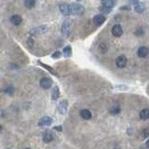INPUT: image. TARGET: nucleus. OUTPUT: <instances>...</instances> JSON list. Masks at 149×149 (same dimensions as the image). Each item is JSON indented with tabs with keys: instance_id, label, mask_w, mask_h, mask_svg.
<instances>
[{
	"instance_id": "6e6552de",
	"label": "nucleus",
	"mask_w": 149,
	"mask_h": 149,
	"mask_svg": "<svg viewBox=\"0 0 149 149\" xmlns=\"http://www.w3.org/2000/svg\"><path fill=\"white\" fill-rule=\"evenodd\" d=\"M59 9H60V11L62 12V14H64V16H68V15L71 14V12H70V6L67 5L66 3L60 4Z\"/></svg>"
},
{
	"instance_id": "473e14b6",
	"label": "nucleus",
	"mask_w": 149,
	"mask_h": 149,
	"mask_svg": "<svg viewBox=\"0 0 149 149\" xmlns=\"http://www.w3.org/2000/svg\"><path fill=\"white\" fill-rule=\"evenodd\" d=\"M140 149H144V148H140Z\"/></svg>"
},
{
	"instance_id": "20e7f679",
	"label": "nucleus",
	"mask_w": 149,
	"mask_h": 149,
	"mask_svg": "<svg viewBox=\"0 0 149 149\" xmlns=\"http://www.w3.org/2000/svg\"><path fill=\"white\" fill-rule=\"evenodd\" d=\"M127 62H128V60H127L126 56H124V55L119 56L116 60V64L119 68H124L125 66L127 65Z\"/></svg>"
},
{
	"instance_id": "72a5a7b5",
	"label": "nucleus",
	"mask_w": 149,
	"mask_h": 149,
	"mask_svg": "<svg viewBox=\"0 0 149 149\" xmlns=\"http://www.w3.org/2000/svg\"><path fill=\"white\" fill-rule=\"evenodd\" d=\"M25 149H29V148H25Z\"/></svg>"
},
{
	"instance_id": "c756f323",
	"label": "nucleus",
	"mask_w": 149,
	"mask_h": 149,
	"mask_svg": "<svg viewBox=\"0 0 149 149\" xmlns=\"http://www.w3.org/2000/svg\"><path fill=\"white\" fill-rule=\"evenodd\" d=\"M146 147H147V148H149V139L146 141Z\"/></svg>"
},
{
	"instance_id": "1a4fd4ad",
	"label": "nucleus",
	"mask_w": 149,
	"mask_h": 149,
	"mask_svg": "<svg viewBox=\"0 0 149 149\" xmlns=\"http://www.w3.org/2000/svg\"><path fill=\"white\" fill-rule=\"evenodd\" d=\"M105 20H106V19H105V17L104 16V15L98 14V15H96V16H94V18H93V23L96 26H101L105 22Z\"/></svg>"
},
{
	"instance_id": "9d476101",
	"label": "nucleus",
	"mask_w": 149,
	"mask_h": 149,
	"mask_svg": "<svg viewBox=\"0 0 149 149\" xmlns=\"http://www.w3.org/2000/svg\"><path fill=\"white\" fill-rule=\"evenodd\" d=\"M67 108H68V103L67 101H62L60 104H59V112H60L61 115H65L66 112H67Z\"/></svg>"
},
{
	"instance_id": "b1692460",
	"label": "nucleus",
	"mask_w": 149,
	"mask_h": 149,
	"mask_svg": "<svg viewBox=\"0 0 149 149\" xmlns=\"http://www.w3.org/2000/svg\"><path fill=\"white\" fill-rule=\"evenodd\" d=\"M5 92L7 94H9V95H12V94L14 93V88L12 87V86H9V87L5 89Z\"/></svg>"
},
{
	"instance_id": "f8f14e48",
	"label": "nucleus",
	"mask_w": 149,
	"mask_h": 149,
	"mask_svg": "<svg viewBox=\"0 0 149 149\" xmlns=\"http://www.w3.org/2000/svg\"><path fill=\"white\" fill-rule=\"evenodd\" d=\"M148 53H149V49L144 46L140 47L138 50H137V54H138V56L141 58H146L148 55Z\"/></svg>"
},
{
	"instance_id": "a878e982",
	"label": "nucleus",
	"mask_w": 149,
	"mask_h": 149,
	"mask_svg": "<svg viewBox=\"0 0 149 149\" xmlns=\"http://www.w3.org/2000/svg\"><path fill=\"white\" fill-rule=\"evenodd\" d=\"M61 55H62V53L60 52V51H56V52H54L53 54H52V58H60L61 57Z\"/></svg>"
},
{
	"instance_id": "0eeeda50",
	"label": "nucleus",
	"mask_w": 149,
	"mask_h": 149,
	"mask_svg": "<svg viewBox=\"0 0 149 149\" xmlns=\"http://www.w3.org/2000/svg\"><path fill=\"white\" fill-rule=\"evenodd\" d=\"M52 123V119L49 116H44L38 121V126L40 127H46V126H49L50 124Z\"/></svg>"
},
{
	"instance_id": "c85d7f7f",
	"label": "nucleus",
	"mask_w": 149,
	"mask_h": 149,
	"mask_svg": "<svg viewBox=\"0 0 149 149\" xmlns=\"http://www.w3.org/2000/svg\"><path fill=\"white\" fill-rule=\"evenodd\" d=\"M62 126H58V127H54V130H56V131H62Z\"/></svg>"
},
{
	"instance_id": "4be33fe9",
	"label": "nucleus",
	"mask_w": 149,
	"mask_h": 149,
	"mask_svg": "<svg viewBox=\"0 0 149 149\" xmlns=\"http://www.w3.org/2000/svg\"><path fill=\"white\" fill-rule=\"evenodd\" d=\"M38 64H40L41 66H43V67H44V68H46L47 70H48V71H49L50 73L52 74H55V76H58V74H57V73H56L55 71H54V70H53V69H52L51 67H50V66L47 65V64H42L41 62H38Z\"/></svg>"
},
{
	"instance_id": "5701e85b",
	"label": "nucleus",
	"mask_w": 149,
	"mask_h": 149,
	"mask_svg": "<svg viewBox=\"0 0 149 149\" xmlns=\"http://www.w3.org/2000/svg\"><path fill=\"white\" fill-rule=\"evenodd\" d=\"M99 49H100V50H101L102 53H106L107 50H108V47H107L106 44H105V43H101Z\"/></svg>"
},
{
	"instance_id": "6ab92c4d",
	"label": "nucleus",
	"mask_w": 149,
	"mask_h": 149,
	"mask_svg": "<svg viewBox=\"0 0 149 149\" xmlns=\"http://www.w3.org/2000/svg\"><path fill=\"white\" fill-rule=\"evenodd\" d=\"M60 97V91H59V88L57 87H54L52 89V92H51V99L53 101H56L58 98Z\"/></svg>"
},
{
	"instance_id": "f03ea898",
	"label": "nucleus",
	"mask_w": 149,
	"mask_h": 149,
	"mask_svg": "<svg viewBox=\"0 0 149 149\" xmlns=\"http://www.w3.org/2000/svg\"><path fill=\"white\" fill-rule=\"evenodd\" d=\"M84 7L80 5V4L77 3H72L70 5V12L73 15H77V16H79V15H82L84 13Z\"/></svg>"
},
{
	"instance_id": "f257e3e1",
	"label": "nucleus",
	"mask_w": 149,
	"mask_h": 149,
	"mask_svg": "<svg viewBox=\"0 0 149 149\" xmlns=\"http://www.w3.org/2000/svg\"><path fill=\"white\" fill-rule=\"evenodd\" d=\"M102 6H101V10L104 13H109L111 12L114 6H115L116 1L115 0H102Z\"/></svg>"
},
{
	"instance_id": "412c9836",
	"label": "nucleus",
	"mask_w": 149,
	"mask_h": 149,
	"mask_svg": "<svg viewBox=\"0 0 149 149\" xmlns=\"http://www.w3.org/2000/svg\"><path fill=\"white\" fill-rule=\"evenodd\" d=\"M24 5L27 9H33V7L36 6V0H25Z\"/></svg>"
},
{
	"instance_id": "a211bd4d",
	"label": "nucleus",
	"mask_w": 149,
	"mask_h": 149,
	"mask_svg": "<svg viewBox=\"0 0 149 149\" xmlns=\"http://www.w3.org/2000/svg\"><path fill=\"white\" fill-rule=\"evenodd\" d=\"M140 117L144 120H146L149 119V109L144 108L142 111L140 112Z\"/></svg>"
},
{
	"instance_id": "4468645a",
	"label": "nucleus",
	"mask_w": 149,
	"mask_h": 149,
	"mask_svg": "<svg viewBox=\"0 0 149 149\" xmlns=\"http://www.w3.org/2000/svg\"><path fill=\"white\" fill-rule=\"evenodd\" d=\"M80 116L83 119H91V112L88 110V109H83V110L80 111Z\"/></svg>"
},
{
	"instance_id": "7c9ffc66",
	"label": "nucleus",
	"mask_w": 149,
	"mask_h": 149,
	"mask_svg": "<svg viewBox=\"0 0 149 149\" xmlns=\"http://www.w3.org/2000/svg\"><path fill=\"white\" fill-rule=\"evenodd\" d=\"M1 131H2V126L0 125V133H1Z\"/></svg>"
},
{
	"instance_id": "f3484780",
	"label": "nucleus",
	"mask_w": 149,
	"mask_h": 149,
	"mask_svg": "<svg viewBox=\"0 0 149 149\" xmlns=\"http://www.w3.org/2000/svg\"><path fill=\"white\" fill-rule=\"evenodd\" d=\"M144 9H146V7H144V5L143 3H141V2H139L138 4H137V5H135L134 6V10H135V12L136 13H143L144 11Z\"/></svg>"
},
{
	"instance_id": "7ed1b4c3",
	"label": "nucleus",
	"mask_w": 149,
	"mask_h": 149,
	"mask_svg": "<svg viewBox=\"0 0 149 149\" xmlns=\"http://www.w3.org/2000/svg\"><path fill=\"white\" fill-rule=\"evenodd\" d=\"M62 35L65 37H68L70 36V33H71V22L68 20H66L62 24Z\"/></svg>"
},
{
	"instance_id": "cd10ccee",
	"label": "nucleus",
	"mask_w": 149,
	"mask_h": 149,
	"mask_svg": "<svg viewBox=\"0 0 149 149\" xmlns=\"http://www.w3.org/2000/svg\"><path fill=\"white\" fill-rule=\"evenodd\" d=\"M140 1L139 0H131V3L132 4L133 6H135V5H137V4H138Z\"/></svg>"
},
{
	"instance_id": "2eb2a0df",
	"label": "nucleus",
	"mask_w": 149,
	"mask_h": 149,
	"mask_svg": "<svg viewBox=\"0 0 149 149\" xmlns=\"http://www.w3.org/2000/svg\"><path fill=\"white\" fill-rule=\"evenodd\" d=\"M48 31V27L47 26H40V27H37V28H34L33 30H31V34H41V33H45Z\"/></svg>"
},
{
	"instance_id": "393cba45",
	"label": "nucleus",
	"mask_w": 149,
	"mask_h": 149,
	"mask_svg": "<svg viewBox=\"0 0 149 149\" xmlns=\"http://www.w3.org/2000/svg\"><path fill=\"white\" fill-rule=\"evenodd\" d=\"M142 135H143V138H146V137H149V127L144 129V131H142Z\"/></svg>"
},
{
	"instance_id": "c9c22d12",
	"label": "nucleus",
	"mask_w": 149,
	"mask_h": 149,
	"mask_svg": "<svg viewBox=\"0 0 149 149\" xmlns=\"http://www.w3.org/2000/svg\"><path fill=\"white\" fill-rule=\"evenodd\" d=\"M117 149H119V148H117Z\"/></svg>"
},
{
	"instance_id": "2f4dec72",
	"label": "nucleus",
	"mask_w": 149,
	"mask_h": 149,
	"mask_svg": "<svg viewBox=\"0 0 149 149\" xmlns=\"http://www.w3.org/2000/svg\"><path fill=\"white\" fill-rule=\"evenodd\" d=\"M77 1H82V0H77Z\"/></svg>"
},
{
	"instance_id": "423d86ee",
	"label": "nucleus",
	"mask_w": 149,
	"mask_h": 149,
	"mask_svg": "<svg viewBox=\"0 0 149 149\" xmlns=\"http://www.w3.org/2000/svg\"><path fill=\"white\" fill-rule=\"evenodd\" d=\"M52 85V80L49 77H43L40 80V86L45 89H48L51 87Z\"/></svg>"
},
{
	"instance_id": "dca6fc26",
	"label": "nucleus",
	"mask_w": 149,
	"mask_h": 149,
	"mask_svg": "<svg viewBox=\"0 0 149 149\" xmlns=\"http://www.w3.org/2000/svg\"><path fill=\"white\" fill-rule=\"evenodd\" d=\"M120 111H121V109L119 105H112V106L109 108V113H110L111 115H114V116L119 115Z\"/></svg>"
},
{
	"instance_id": "bb28decb",
	"label": "nucleus",
	"mask_w": 149,
	"mask_h": 149,
	"mask_svg": "<svg viewBox=\"0 0 149 149\" xmlns=\"http://www.w3.org/2000/svg\"><path fill=\"white\" fill-rule=\"evenodd\" d=\"M27 45H28V47H33L34 45V40L32 38H28V40H27Z\"/></svg>"
},
{
	"instance_id": "39448f33",
	"label": "nucleus",
	"mask_w": 149,
	"mask_h": 149,
	"mask_svg": "<svg viewBox=\"0 0 149 149\" xmlns=\"http://www.w3.org/2000/svg\"><path fill=\"white\" fill-rule=\"evenodd\" d=\"M122 34H123V29H122V27H121V25L119 24H115L113 26V28H112V35L114 37H119L122 36Z\"/></svg>"
},
{
	"instance_id": "9b49d317",
	"label": "nucleus",
	"mask_w": 149,
	"mask_h": 149,
	"mask_svg": "<svg viewBox=\"0 0 149 149\" xmlns=\"http://www.w3.org/2000/svg\"><path fill=\"white\" fill-rule=\"evenodd\" d=\"M53 139H54V134L50 131H45L44 134H43V141H44L45 143L52 142Z\"/></svg>"
},
{
	"instance_id": "ddd939ff",
	"label": "nucleus",
	"mask_w": 149,
	"mask_h": 149,
	"mask_svg": "<svg viewBox=\"0 0 149 149\" xmlns=\"http://www.w3.org/2000/svg\"><path fill=\"white\" fill-rule=\"evenodd\" d=\"M10 22H12V24H14V25H20L22 22V19L20 15L15 14V15H12V16H11Z\"/></svg>"
},
{
	"instance_id": "aec40b11",
	"label": "nucleus",
	"mask_w": 149,
	"mask_h": 149,
	"mask_svg": "<svg viewBox=\"0 0 149 149\" xmlns=\"http://www.w3.org/2000/svg\"><path fill=\"white\" fill-rule=\"evenodd\" d=\"M62 53H64V56L68 58L72 55V48L70 46H67L65 47V48L64 49V50H62Z\"/></svg>"
},
{
	"instance_id": "f704fd0d",
	"label": "nucleus",
	"mask_w": 149,
	"mask_h": 149,
	"mask_svg": "<svg viewBox=\"0 0 149 149\" xmlns=\"http://www.w3.org/2000/svg\"><path fill=\"white\" fill-rule=\"evenodd\" d=\"M0 91H1V89H0Z\"/></svg>"
}]
</instances>
